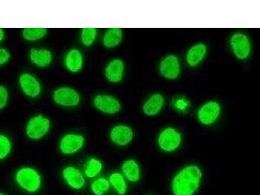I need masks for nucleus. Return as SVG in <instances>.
<instances>
[{"label": "nucleus", "instance_id": "obj_14", "mask_svg": "<svg viewBox=\"0 0 260 195\" xmlns=\"http://www.w3.org/2000/svg\"><path fill=\"white\" fill-rule=\"evenodd\" d=\"M124 70V62L122 60H113L106 67L105 71L106 78L111 82H119L122 80Z\"/></svg>", "mask_w": 260, "mask_h": 195}, {"label": "nucleus", "instance_id": "obj_22", "mask_svg": "<svg viewBox=\"0 0 260 195\" xmlns=\"http://www.w3.org/2000/svg\"><path fill=\"white\" fill-rule=\"evenodd\" d=\"M103 165L100 160L91 158L86 164L85 169V175L89 178H94L101 173Z\"/></svg>", "mask_w": 260, "mask_h": 195}, {"label": "nucleus", "instance_id": "obj_5", "mask_svg": "<svg viewBox=\"0 0 260 195\" xmlns=\"http://www.w3.org/2000/svg\"><path fill=\"white\" fill-rule=\"evenodd\" d=\"M232 50L238 59L243 60L249 56L251 46L249 39L245 34L238 32L233 35L231 39Z\"/></svg>", "mask_w": 260, "mask_h": 195}, {"label": "nucleus", "instance_id": "obj_29", "mask_svg": "<svg viewBox=\"0 0 260 195\" xmlns=\"http://www.w3.org/2000/svg\"><path fill=\"white\" fill-rule=\"evenodd\" d=\"M4 32L3 30L0 29V41H2V39H4Z\"/></svg>", "mask_w": 260, "mask_h": 195}, {"label": "nucleus", "instance_id": "obj_23", "mask_svg": "<svg viewBox=\"0 0 260 195\" xmlns=\"http://www.w3.org/2000/svg\"><path fill=\"white\" fill-rule=\"evenodd\" d=\"M110 183L105 178H100L91 184V190L95 195H104L110 190Z\"/></svg>", "mask_w": 260, "mask_h": 195}, {"label": "nucleus", "instance_id": "obj_13", "mask_svg": "<svg viewBox=\"0 0 260 195\" xmlns=\"http://www.w3.org/2000/svg\"><path fill=\"white\" fill-rule=\"evenodd\" d=\"M20 84L23 91L28 96L35 98L41 93L40 83L31 74H22L20 78Z\"/></svg>", "mask_w": 260, "mask_h": 195}, {"label": "nucleus", "instance_id": "obj_26", "mask_svg": "<svg viewBox=\"0 0 260 195\" xmlns=\"http://www.w3.org/2000/svg\"><path fill=\"white\" fill-rule=\"evenodd\" d=\"M97 36L96 28H84L81 31V41L85 46H90L94 43Z\"/></svg>", "mask_w": 260, "mask_h": 195}, {"label": "nucleus", "instance_id": "obj_10", "mask_svg": "<svg viewBox=\"0 0 260 195\" xmlns=\"http://www.w3.org/2000/svg\"><path fill=\"white\" fill-rule=\"evenodd\" d=\"M94 104L98 110L108 114L117 113L121 108L117 99L108 95H99L95 97Z\"/></svg>", "mask_w": 260, "mask_h": 195}, {"label": "nucleus", "instance_id": "obj_15", "mask_svg": "<svg viewBox=\"0 0 260 195\" xmlns=\"http://www.w3.org/2000/svg\"><path fill=\"white\" fill-rule=\"evenodd\" d=\"M123 174L127 180L132 183L140 180L141 169L138 162L134 159H128L123 162L122 166Z\"/></svg>", "mask_w": 260, "mask_h": 195}, {"label": "nucleus", "instance_id": "obj_7", "mask_svg": "<svg viewBox=\"0 0 260 195\" xmlns=\"http://www.w3.org/2000/svg\"><path fill=\"white\" fill-rule=\"evenodd\" d=\"M220 113V106L217 102L211 101L204 104L200 108L198 118L200 122L204 125L213 124Z\"/></svg>", "mask_w": 260, "mask_h": 195}, {"label": "nucleus", "instance_id": "obj_8", "mask_svg": "<svg viewBox=\"0 0 260 195\" xmlns=\"http://www.w3.org/2000/svg\"><path fill=\"white\" fill-rule=\"evenodd\" d=\"M53 99L58 104L64 106H77L80 101L78 92L69 87H62L55 90Z\"/></svg>", "mask_w": 260, "mask_h": 195}, {"label": "nucleus", "instance_id": "obj_27", "mask_svg": "<svg viewBox=\"0 0 260 195\" xmlns=\"http://www.w3.org/2000/svg\"><path fill=\"white\" fill-rule=\"evenodd\" d=\"M8 99V90L4 87L0 86V109L4 108Z\"/></svg>", "mask_w": 260, "mask_h": 195}, {"label": "nucleus", "instance_id": "obj_6", "mask_svg": "<svg viewBox=\"0 0 260 195\" xmlns=\"http://www.w3.org/2000/svg\"><path fill=\"white\" fill-rule=\"evenodd\" d=\"M84 143L85 139L80 134H67L61 139L60 149L64 154H73L81 150Z\"/></svg>", "mask_w": 260, "mask_h": 195}, {"label": "nucleus", "instance_id": "obj_4", "mask_svg": "<svg viewBox=\"0 0 260 195\" xmlns=\"http://www.w3.org/2000/svg\"><path fill=\"white\" fill-rule=\"evenodd\" d=\"M50 127V122L42 115L36 116L29 120L26 127L27 136L37 140L45 136Z\"/></svg>", "mask_w": 260, "mask_h": 195}, {"label": "nucleus", "instance_id": "obj_17", "mask_svg": "<svg viewBox=\"0 0 260 195\" xmlns=\"http://www.w3.org/2000/svg\"><path fill=\"white\" fill-rule=\"evenodd\" d=\"M164 104V99L161 94L153 95L144 104L143 111L146 115L154 116L161 110Z\"/></svg>", "mask_w": 260, "mask_h": 195}, {"label": "nucleus", "instance_id": "obj_3", "mask_svg": "<svg viewBox=\"0 0 260 195\" xmlns=\"http://www.w3.org/2000/svg\"><path fill=\"white\" fill-rule=\"evenodd\" d=\"M182 143V135L177 130L168 127L159 134V148L165 152H173L178 149Z\"/></svg>", "mask_w": 260, "mask_h": 195}, {"label": "nucleus", "instance_id": "obj_19", "mask_svg": "<svg viewBox=\"0 0 260 195\" xmlns=\"http://www.w3.org/2000/svg\"><path fill=\"white\" fill-rule=\"evenodd\" d=\"M31 57L32 63L37 66L44 67L48 66L51 63L52 60V53L48 50H36L32 49L31 50Z\"/></svg>", "mask_w": 260, "mask_h": 195}, {"label": "nucleus", "instance_id": "obj_9", "mask_svg": "<svg viewBox=\"0 0 260 195\" xmlns=\"http://www.w3.org/2000/svg\"><path fill=\"white\" fill-rule=\"evenodd\" d=\"M64 180L72 189L80 190L85 185V179L78 169L73 166L65 167L62 171Z\"/></svg>", "mask_w": 260, "mask_h": 195}, {"label": "nucleus", "instance_id": "obj_18", "mask_svg": "<svg viewBox=\"0 0 260 195\" xmlns=\"http://www.w3.org/2000/svg\"><path fill=\"white\" fill-rule=\"evenodd\" d=\"M206 46L204 44H198L190 49L187 55V63L191 67L197 66L203 61L206 53Z\"/></svg>", "mask_w": 260, "mask_h": 195}, {"label": "nucleus", "instance_id": "obj_2", "mask_svg": "<svg viewBox=\"0 0 260 195\" xmlns=\"http://www.w3.org/2000/svg\"><path fill=\"white\" fill-rule=\"evenodd\" d=\"M18 185L30 193L39 191L41 186V177L38 172L32 167H23L17 171L15 176Z\"/></svg>", "mask_w": 260, "mask_h": 195}, {"label": "nucleus", "instance_id": "obj_30", "mask_svg": "<svg viewBox=\"0 0 260 195\" xmlns=\"http://www.w3.org/2000/svg\"><path fill=\"white\" fill-rule=\"evenodd\" d=\"M0 195H6V194L3 193V192H0Z\"/></svg>", "mask_w": 260, "mask_h": 195}, {"label": "nucleus", "instance_id": "obj_28", "mask_svg": "<svg viewBox=\"0 0 260 195\" xmlns=\"http://www.w3.org/2000/svg\"><path fill=\"white\" fill-rule=\"evenodd\" d=\"M10 55L8 51L4 48H0V65L6 63L9 61Z\"/></svg>", "mask_w": 260, "mask_h": 195}, {"label": "nucleus", "instance_id": "obj_16", "mask_svg": "<svg viewBox=\"0 0 260 195\" xmlns=\"http://www.w3.org/2000/svg\"><path fill=\"white\" fill-rule=\"evenodd\" d=\"M64 63L70 71L76 73L80 71L83 65V57L80 51L76 49L70 50L65 57Z\"/></svg>", "mask_w": 260, "mask_h": 195}, {"label": "nucleus", "instance_id": "obj_11", "mask_svg": "<svg viewBox=\"0 0 260 195\" xmlns=\"http://www.w3.org/2000/svg\"><path fill=\"white\" fill-rule=\"evenodd\" d=\"M160 73L165 78L175 80L180 73L178 58L171 55L165 58L160 64Z\"/></svg>", "mask_w": 260, "mask_h": 195}, {"label": "nucleus", "instance_id": "obj_21", "mask_svg": "<svg viewBox=\"0 0 260 195\" xmlns=\"http://www.w3.org/2000/svg\"><path fill=\"white\" fill-rule=\"evenodd\" d=\"M109 182L119 195H125L127 191V185L124 176L119 173H113L109 178Z\"/></svg>", "mask_w": 260, "mask_h": 195}, {"label": "nucleus", "instance_id": "obj_25", "mask_svg": "<svg viewBox=\"0 0 260 195\" xmlns=\"http://www.w3.org/2000/svg\"><path fill=\"white\" fill-rule=\"evenodd\" d=\"M11 141L4 135H0V160L6 158L11 150Z\"/></svg>", "mask_w": 260, "mask_h": 195}, {"label": "nucleus", "instance_id": "obj_20", "mask_svg": "<svg viewBox=\"0 0 260 195\" xmlns=\"http://www.w3.org/2000/svg\"><path fill=\"white\" fill-rule=\"evenodd\" d=\"M122 39V31L120 28L108 30L103 37L104 45L107 48H113L119 45Z\"/></svg>", "mask_w": 260, "mask_h": 195}, {"label": "nucleus", "instance_id": "obj_12", "mask_svg": "<svg viewBox=\"0 0 260 195\" xmlns=\"http://www.w3.org/2000/svg\"><path fill=\"white\" fill-rule=\"evenodd\" d=\"M134 134L129 127L120 125L111 130L110 138L111 141L118 146H126L131 142Z\"/></svg>", "mask_w": 260, "mask_h": 195}, {"label": "nucleus", "instance_id": "obj_1", "mask_svg": "<svg viewBox=\"0 0 260 195\" xmlns=\"http://www.w3.org/2000/svg\"><path fill=\"white\" fill-rule=\"evenodd\" d=\"M203 178L200 167L191 164L183 167L176 174L171 182L174 195H194L198 191Z\"/></svg>", "mask_w": 260, "mask_h": 195}, {"label": "nucleus", "instance_id": "obj_24", "mask_svg": "<svg viewBox=\"0 0 260 195\" xmlns=\"http://www.w3.org/2000/svg\"><path fill=\"white\" fill-rule=\"evenodd\" d=\"M46 34L45 28H26L23 31V36L27 41H37Z\"/></svg>", "mask_w": 260, "mask_h": 195}]
</instances>
